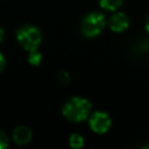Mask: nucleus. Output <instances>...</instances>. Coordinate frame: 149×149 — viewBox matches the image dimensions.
Returning a JSON list of instances; mask_svg holds the SVG:
<instances>
[{
    "instance_id": "nucleus-5",
    "label": "nucleus",
    "mask_w": 149,
    "mask_h": 149,
    "mask_svg": "<svg viewBox=\"0 0 149 149\" xmlns=\"http://www.w3.org/2000/svg\"><path fill=\"white\" fill-rule=\"evenodd\" d=\"M108 27L112 31L121 33L129 27V19L125 13L118 12L113 14L108 20Z\"/></svg>"
},
{
    "instance_id": "nucleus-6",
    "label": "nucleus",
    "mask_w": 149,
    "mask_h": 149,
    "mask_svg": "<svg viewBox=\"0 0 149 149\" xmlns=\"http://www.w3.org/2000/svg\"><path fill=\"white\" fill-rule=\"evenodd\" d=\"M31 136H33L31 130L26 126H19L13 132V140L19 146L27 144L31 140Z\"/></svg>"
},
{
    "instance_id": "nucleus-4",
    "label": "nucleus",
    "mask_w": 149,
    "mask_h": 149,
    "mask_svg": "<svg viewBox=\"0 0 149 149\" xmlns=\"http://www.w3.org/2000/svg\"><path fill=\"white\" fill-rule=\"evenodd\" d=\"M90 127L94 133L98 134H104L111 128V118L108 114L104 112H95L90 116L88 120Z\"/></svg>"
},
{
    "instance_id": "nucleus-1",
    "label": "nucleus",
    "mask_w": 149,
    "mask_h": 149,
    "mask_svg": "<svg viewBox=\"0 0 149 149\" xmlns=\"http://www.w3.org/2000/svg\"><path fill=\"white\" fill-rule=\"evenodd\" d=\"M92 106L91 102L81 97H73L65 102L62 108V114L70 121L80 122L88 118Z\"/></svg>"
},
{
    "instance_id": "nucleus-11",
    "label": "nucleus",
    "mask_w": 149,
    "mask_h": 149,
    "mask_svg": "<svg viewBox=\"0 0 149 149\" xmlns=\"http://www.w3.org/2000/svg\"><path fill=\"white\" fill-rule=\"evenodd\" d=\"M58 78H59V80H61V83L62 84H68L69 81H70V76L68 74V72L66 71H61L59 72V74H58Z\"/></svg>"
},
{
    "instance_id": "nucleus-8",
    "label": "nucleus",
    "mask_w": 149,
    "mask_h": 149,
    "mask_svg": "<svg viewBox=\"0 0 149 149\" xmlns=\"http://www.w3.org/2000/svg\"><path fill=\"white\" fill-rule=\"evenodd\" d=\"M69 144L74 148V149H78V148H81L83 144H84V139L81 135L79 134H72L69 139Z\"/></svg>"
},
{
    "instance_id": "nucleus-3",
    "label": "nucleus",
    "mask_w": 149,
    "mask_h": 149,
    "mask_svg": "<svg viewBox=\"0 0 149 149\" xmlns=\"http://www.w3.org/2000/svg\"><path fill=\"white\" fill-rule=\"evenodd\" d=\"M106 26V19L102 13L92 12L87 14L80 24V30L86 37H94L99 35Z\"/></svg>"
},
{
    "instance_id": "nucleus-9",
    "label": "nucleus",
    "mask_w": 149,
    "mask_h": 149,
    "mask_svg": "<svg viewBox=\"0 0 149 149\" xmlns=\"http://www.w3.org/2000/svg\"><path fill=\"white\" fill-rule=\"evenodd\" d=\"M28 62H29V64H31L34 66H38L41 64V62H42V55H41V52H38V50H35V51L29 52Z\"/></svg>"
},
{
    "instance_id": "nucleus-10",
    "label": "nucleus",
    "mask_w": 149,
    "mask_h": 149,
    "mask_svg": "<svg viewBox=\"0 0 149 149\" xmlns=\"http://www.w3.org/2000/svg\"><path fill=\"white\" fill-rule=\"evenodd\" d=\"M9 146V141H8V137L7 135L0 130V149L2 148H7Z\"/></svg>"
},
{
    "instance_id": "nucleus-14",
    "label": "nucleus",
    "mask_w": 149,
    "mask_h": 149,
    "mask_svg": "<svg viewBox=\"0 0 149 149\" xmlns=\"http://www.w3.org/2000/svg\"><path fill=\"white\" fill-rule=\"evenodd\" d=\"M2 38H3V30H2V28L0 27V43H1Z\"/></svg>"
},
{
    "instance_id": "nucleus-7",
    "label": "nucleus",
    "mask_w": 149,
    "mask_h": 149,
    "mask_svg": "<svg viewBox=\"0 0 149 149\" xmlns=\"http://www.w3.org/2000/svg\"><path fill=\"white\" fill-rule=\"evenodd\" d=\"M123 0H100V7L106 10H116L121 5Z\"/></svg>"
},
{
    "instance_id": "nucleus-13",
    "label": "nucleus",
    "mask_w": 149,
    "mask_h": 149,
    "mask_svg": "<svg viewBox=\"0 0 149 149\" xmlns=\"http://www.w3.org/2000/svg\"><path fill=\"white\" fill-rule=\"evenodd\" d=\"M146 30H147V33L149 34V16L147 17V21H146Z\"/></svg>"
},
{
    "instance_id": "nucleus-2",
    "label": "nucleus",
    "mask_w": 149,
    "mask_h": 149,
    "mask_svg": "<svg viewBox=\"0 0 149 149\" xmlns=\"http://www.w3.org/2000/svg\"><path fill=\"white\" fill-rule=\"evenodd\" d=\"M16 40L24 50L31 52L38 49L42 42V34L37 27L26 24L16 30Z\"/></svg>"
},
{
    "instance_id": "nucleus-12",
    "label": "nucleus",
    "mask_w": 149,
    "mask_h": 149,
    "mask_svg": "<svg viewBox=\"0 0 149 149\" xmlns=\"http://www.w3.org/2000/svg\"><path fill=\"white\" fill-rule=\"evenodd\" d=\"M5 65H6V59H5V56L0 52V72L5 69Z\"/></svg>"
}]
</instances>
